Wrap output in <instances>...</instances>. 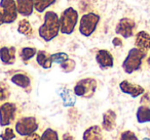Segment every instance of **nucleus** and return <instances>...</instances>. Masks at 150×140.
<instances>
[{
  "mask_svg": "<svg viewBox=\"0 0 150 140\" xmlns=\"http://www.w3.org/2000/svg\"><path fill=\"white\" fill-rule=\"evenodd\" d=\"M116 125V113L112 109H108L103 115L102 127L106 131H112Z\"/></svg>",
  "mask_w": 150,
  "mask_h": 140,
  "instance_id": "15",
  "label": "nucleus"
},
{
  "mask_svg": "<svg viewBox=\"0 0 150 140\" xmlns=\"http://www.w3.org/2000/svg\"><path fill=\"white\" fill-rule=\"evenodd\" d=\"M36 62L43 69H50L52 66L50 55L46 53L45 51H43V50H40V51H38L36 53Z\"/></svg>",
  "mask_w": 150,
  "mask_h": 140,
  "instance_id": "18",
  "label": "nucleus"
},
{
  "mask_svg": "<svg viewBox=\"0 0 150 140\" xmlns=\"http://www.w3.org/2000/svg\"><path fill=\"white\" fill-rule=\"evenodd\" d=\"M38 129V123L34 117L22 118L16 123V131L19 135L28 136L32 133H35Z\"/></svg>",
  "mask_w": 150,
  "mask_h": 140,
  "instance_id": "6",
  "label": "nucleus"
},
{
  "mask_svg": "<svg viewBox=\"0 0 150 140\" xmlns=\"http://www.w3.org/2000/svg\"><path fill=\"white\" fill-rule=\"evenodd\" d=\"M120 140H139L134 132L132 131H125L120 136Z\"/></svg>",
  "mask_w": 150,
  "mask_h": 140,
  "instance_id": "29",
  "label": "nucleus"
},
{
  "mask_svg": "<svg viewBox=\"0 0 150 140\" xmlns=\"http://www.w3.org/2000/svg\"><path fill=\"white\" fill-rule=\"evenodd\" d=\"M112 44L114 46H116V47H118V46L122 45V40L118 37H115V38H113V40H112Z\"/></svg>",
  "mask_w": 150,
  "mask_h": 140,
  "instance_id": "31",
  "label": "nucleus"
},
{
  "mask_svg": "<svg viewBox=\"0 0 150 140\" xmlns=\"http://www.w3.org/2000/svg\"><path fill=\"white\" fill-rule=\"evenodd\" d=\"M143 140H150L149 138H143Z\"/></svg>",
  "mask_w": 150,
  "mask_h": 140,
  "instance_id": "35",
  "label": "nucleus"
},
{
  "mask_svg": "<svg viewBox=\"0 0 150 140\" xmlns=\"http://www.w3.org/2000/svg\"><path fill=\"white\" fill-rule=\"evenodd\" d=\"M23 140H40V136L36 133H32L28 136H25Z\"/></svg>",
  "mask_w": 150,
  "mask_h": 140,
  "instance_id": "30",
  "label": "nucleus"
},
{
  "mask_svg": "<svg viewBox=\"0 0 150 140\" xmlns=\"http://www.w3.org/2000/svg\"><path fill=\"white\" fill-rule=\"evenodd\" d=\"M78 23V13L73 7H68L60 17V32L65 35H70L75 31Z\"/></svg>",
  "mask_w": 150,
  "mask_h": 140,
  "instance_id": "3",
  "label": "nucleus"
},
{
  "mask_svg": "<svg viewBox=\"0 0 150 140\" xmlns=\"http://www.w3.org/2000/svg\"><path fill=\"white\" fill-rule=\"evenodd\" d=\"M82 139L83 140H103L102 130L97 125L91 126L90 128H88V129L83 132Z\"/></svg>",
  "mask_w": 150,
  "mask_h": 140,
  "instance_id": "16",
  "label": "nucleus"
},
{
  "mask_svg": "<svg viewBox=\"0 0 150 140\" xmlns=\"http://www.w3.org/2000/svg\"><path fill=\"white\" fill-rule=\"evenodd\" d=\"M136 118H137L138 123L144 124L150 122V107L142 105L139 106L137 109V113H136Z\"/></svg>",
  "mask_w": 150,
  "mask_h": 140,
  "instance_id": "20",
  "label": "nucleus"
},
{
  "mask_svg": "<svg viewBox=\"0 0 150 140\" xmlns=\"http://www.w3.org/2000/svg\"><path fill=\"white\" fill-rule=\"evenodd\" d=\"M135 27V22L133 20L125 18V19H121L118 22L116 28H115V32H116V34L122 36L125 39H129V38H131L134 35Z\"/></svg>",
  "mask_w": 150,
  "mask_h": 140,
  "instance_id": "9",
  "label": "nucleus"
},
{
  "mask_svg": "<svg viewBox=\"0 0 150 140\" xmlns=\"http://www.w3.org/2000/svg\"><path fill=\"white\" fill-rule=\"evenodd\" d=\"M40 140H59V135L57 131L47 128L42 133V136H40Z\"/></svg>",
  "mask_w": 150,
  "mask_h": 140,
  "instance_id": "24",
  "label": "nucleus"
},
{
  "mask_svg": "<svg viewBox=\"0 0 150 140\" xmlns=\"http://www.w3.org/2000/svg\"><path fill=\"white\" fill-rule=\"evenodd\" d=\"M96 62L99 64L101 69H108L112 68L113 64H114V60H113L112 54L110 53V51L106 49H101L97 52L96 54Z\"/></svg>",
  "mask_w": 150,
  "mask_h": 140,
  "instance_id": "11",
  "label": "nucleus"
},
{
  "mask_svg": "<svg viewBox=\"0 0 150 140\" xmlns=\"http://www.w3.org/2000/svg\"><path fill=\"white\" fill-rule=\"evenodd\" d=\"M11 81L15 85H17V86L21 87V88H24V89L28 88V87L30 86V84H31V80H30L29 77L25 74H22V73L13 75V76L11 77Z\"/></svg>",
  "mask_w": 150,
  "mask_h": 140,
  "instance_id": "17",
  "label": "nucleus"
},
{
  "mask_svg": "<svg viewBox=\"0 0 150 140\" xmlns=\"http://www.w3.org/2000/svg\"><path fill=\"white\" fill-rule=\"evenodd\" d=\"M9 95H11V92H9V88L7 84L4 82H0V100H6L9 97Z\"/></svg>",
  "mask_w": 150,
  "mask_h": 140,
  "instance_id": "26",
  "label": "nucleus"
},
{
  "mask_svg": "<svg viewBox=\"0 0 150 140\" xmlns=\"http://www.w3.org/2000/svg\"><path fill=\"white\" fill-rule=\"evenodd\" d=\"M0 60L3 64H13L16 62V48L3 46L0 48Z\"/></svg>",
  "mask_w": 150,
  "mask_h": 140,
  "instance_id": "13",
  "label": "nucleus"
},
{
  "mask_svg": "<svg viewBox=\"0 0 150 140\" xmlns=\"http://www.w3.org/2000/svg\"><path fill=\"white\" fill-rule=\"evenodd\" d=\"M100 15L94 13H86L81 17L79 22V32L84 37H90L97 30L100 23Z\"/></svg>",
  "mask_w": 150,
  "mask_h": 140,
  "instance_id": "4",
  "label": "nucleus"
},
{
  "mask_svg": "<svg viewBox=\"0 0 150 140\" xmlns=\"http://www.w3.org/2000/svg\"><path fill=\"white\" fill-rule=\"evenodd\" d=\"M18 32L27 38H31L33 36V29L28 20H22L18 25Z\"/></svg>",
  "mask_w": 150,
  "mask_h": 140,
  "instance_id": "21",
  "label": "nucleus"
},
{
  "mask_svg": "<svg viewBox=\"0 0 150 140\" xmlns=\"http://www.w3.org/2000/svg\"><path fill=\"white\" fill-rule=\"evenodd\" d=\"M17 106L13 102H5L0 106V126L5 127L11 124L16 117Z\"/></svg>",
  "mask_w": 150,
  "mask_h": 140,
  "instance_id": "8",
  "label": "nucleus"
},
{
  "mask_svg": "<svg viewBox=\"0 0 150 140\" xmlns=\"http://www.w3.org/2000/svg\"><path fill=\"white\" fill-rule=\"evenodd\" d=\"M97 89V81L93 78H86L78 81L75 85L73 92L76 96L91 98L95 94Z\"/></svg>",
  "mask_w": 150,
  "mask_h": 140,
  "instance_id": "5",
  "label": "nucleus"
},
{
  "mask_svg": "<svg viewBox=\"0 0 150 140\" xmlns=\"http://www.w3.org/2000/svg\"><path fill=\"white\" fill-rule=\"evenodd\" d=\"M148 64L150 66V55H149V58H148Z\"/></svg>",
  "mask_w": 150,
  "mask_h": 140,
  "instance_id": "34",
  "label": "nucleus"
},
{
  "mask_svg": "<svg viewBox=\"0 0 150 140\" xmlns=\"http://www.w3.org/2000/svg\"><path fill=\"white\" fill-rule=\"evenodd\" d=\"M2 24H4V22H3V17H2V13H0V26L2 25Z\"/></svg>",
  "mask_w": 150,
  "mask_h": 140,
  "instance_id": "33",
  "label": "nucleus"
},
{
  "mask_svg": "<svg viewBox=\"0 0 150 140\" xmlns=\"http://www.w3.org/2000/svg\"><path fill=\"white\" fill-rule=\"evenodd\" d=\"M60 33V18L54 11H47L44 15L43 23L38 30L40 38L50 42Z\"/></svg>",
  "mask_w": 150,
  "mask_h": 140,
  "instance_id": "1",
  "label": "nucleus"
},
{
  "mask_svg": "<svg viewBox=\"0 0 150 140\" xmlns=\"http://www.w3.org/2000/svg\"><path fill=\"white\" fill-rule=\"evenodd\" d=\"M54 2L56 0H34V9L37 13H42Z\"/></svg>",
  "mask_w": 150,
  "mask_h": 140,
  "instance_id": "22",
  "label": "nucleus"
},
{
  "mask_svg": "<svg viewBox=\"0 0 150 140\" xmlns=\"http://www.w3.org/2000/svg\"><path fill=\"white\" fill-rule=\"evenodd\" d=\"M36 53H37V50L34 47H24L22 48L21 52H20V56H21L22 60L24 62H27L32 57H34V55H36Z\"/></svg>",
  "mask_w": 150,
  "mask_h": 140,
  "instance_id": "23",
  "label": "nucleus"
},
{
  "mask_svg": "<svg viewBox=\"0 0 150 140\" xmlns=\"http://www.w3.org/2000/svg\"><path fill=\"white\" fill-rule=\"evenodd\" d=\"M4 24H13L18 19V8L16 0H0Z\"/></svg>",
  "mask_w": 150,
  "mask_h": 140,
  "instance_id": "7",
  "label": "nucleus"
},
{
  "mask_svg": "<svg viewBox=\"0 0 150 140\" xmlns=\"http://www.w3.org/2000/svg\"><path fill=\"white\" fill-rule=\"evenodd\" d=\"M119 89L122 93L125 94H127L129 95L131 97L133 98H137V97L141 96L145 90L142 86L140 85H137V84H133V83H129V81H122L120 82L119 84Z\"/></svg>",
  "mask_w": 150,
  "mask_h": 140,
  "instance_id": "10",
  "label": "nucleus"
},
{
  "mask_svg": "<svg viewBox=\"0 0 150 140\" xmlns=\"http://www.w3.org/2000/svg\"><path fill=\"white\" fill-rule=\"evenodd\" d=\"M63 140H74V138L69 133H65L64 135H63Z\"/></svg>",
  "mask_w": 150,
  "mask_h": 140,
  "instance_id": "32",
  "label": "nucleus"
},
{
  "mask_svg": "<svg viewBox=\"0 0 150 140\" xmlns=\"http://www.w3.org/2000/svg\"><path fill=\"white\" fill-rule=\"evenodd\" d=\"M50 58H52V64L56 62V64H63L65 60H68V54L65 53V52H58V53H54L50 55Z\"/></svg>",
  "mask_w": 150,
  "mask_h": 140,
  "instance_id": "25",
  "label": "nucleus"
},
{
  "mask_svg": "<svg viewBox=\"0 0 150 140\" xmlns=\"http://www.w3.org/2000/svg\"><path fill=\"white\" fill-rule=\"evenodd\" d=\"M19 15L30 17L34 11V0H16Z\"/></svg>",
  "mask_w": 150,
  "mask_h": 140,
  "instance_id": "12",
  "label": "nucleus"
},
{
  "mask_svg": "<svg viewBox=\"0 0 150 140\" xmlns=\"http://www.w3.org/2000/svg\"><path fill=\"white\" fill-rule=\"evenodd\" d=\"M146 56V51L135 47L132 48L122 62V69L127 74H133L139 71L142 66V62Z\"/></svg>",
  "mask_w": 150,
  "mask_h": 140,
  "instance_id": "2",
  "label": "nucleus"
},
{
  "mask_svg": "<svg viewBox=\"0 0 150 140\" xmlns=\"http://www.w3.org/2000/svg\"><path fill=\"white\" fill-rule=\"evenodd\" d=\"M0 137H1V140H13L16 137V135L11 128H6L4 132L0 135Z\"/></svg>",
  "mask_w": 150,
  "mask_h": 140,
  "instance_id": "28",
  "label": "nucleus"
},
{
  "mask_svg": "<svg viewBox=\"0 0 150 140\" xmlns=\"http://www.w3.org/2000/svg\"><path fill=\"white\" fill-rule=\"evenodd\" d=\"M135 45L137 48L143 50V51H147L150 48V35L149 33L145 31H140L136 35V41Z\"/></svg>",
  "mask_w": 150,
  "mask_h": 140,
  "instance_id": "14",
  "label": "nucleus"
},
{
  "mask_svg": "<svg viewBox=\"0 0 150 140\" xmlns=\"http://www.w3.org/2000/svg\"><path fill=\"white\" fill-rule=\"evenodd\" d=\"M75 66H76V64H75L74 60H69V58L67 60H65L63 64H61V68H62V70L66 73L72 72V71L75 69Z\"/></svg>",
  "mask_w": 150,
  "mask_h": 140,
  "instance_id": "27",
  "label": "nucleus"
},
{
  "mask_svg": "<svg viewBox=\"0 0 150 140\" xmlns=\"http://www.w3.org/2000/svg\"><path fill=\"white\" fill-rule=\"evenodd\" d=\"M60 96L61 98H62L63 100V104H64V106H73V105L75 104V101H76V99H75V96L76 95L74 94V92H71L69 89H62V90L60 91Z\"/></svg>",
  "mask_w": 150,
  "mask_h": 140,
  "instance_id": "19",
  "label": "nucleus"
}]
</instances>
